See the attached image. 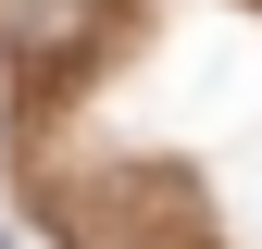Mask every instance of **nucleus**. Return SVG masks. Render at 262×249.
Returning a JSON list of instances; mask_svg holds the SVG:
<instances>
[{
    "mask_svg": "<svg viewBox=\"0 0 262 249\" xmlns=\"http://www.w3.org/2000/svg\"><path fill=\"white\" fill-rule=\"evenodd\" d=\"M113 0H0V38H13V62H75L100 50Z\"/></svg>",
    "mask_w": 262,
    "mask_h": 249,
    "instance_id": "1",
    "label": "nucleus"
}]
</instances>
